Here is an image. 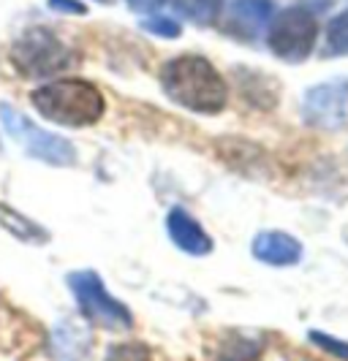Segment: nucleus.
I'll use <instances>...</instances> for the list:
<instances>
[{
	"label": "nucleus",
	"instance_id": "9d476101",
	"mask_svg": "<svg viewBox=\"0 0 348 361\" xmlns=\"http://www.w3.org/2000/svg\"><path fill=\"white\" fill-rule=\"evenodd\" d=\"M251 250L256 261L270 267H294L302 261V245L286 231H258Z\"/></svg>",
	"mask_w": 348,
	"mask_h": 361
},
{
	"label": "nucleus",
	"instance_id": "7ed1b4c3",
	"mask_svg": "<svg viewBox=\"0 0 348 361\" xmlns=\"http://www.w3.org/2000/svg\"><path fill=\"white\" fill-rule=\"evenodd\" d=\"M11 63L25 79L49 82L71 71L79 63V54L55 30L44 25H30L11 44Z\"/></svg>",
	"mask_w": 348,
	"mask_h": 361
},
{
	"label": "nucleus",
	"instance_id": "6ab92c4d",
	"mask_svg": "<svg viewBox=\"0 0 348 361\" xmlns=\"http://www.w3.org/2000/svg\"><path fill=\"white\" fill-rule=\"evenodd\" d=\"M164 3L166 0H126V6H128L131 11H136V14H155Z\"/></svg>",
	"mask_w": 348,
	"mask_h": 361
},
{
	"label": "nucleus",
	"instance_id": "aec40b11",
	"mask_svg": "<svg viewBox=\"0 0 348 361\" xmlns=\"http://www.w3.org/2000/svg\"><path fill=\"white\" fill-rule=\"evenodd\" d=\"M95 3H112V0H95Z\"/></svg>",
	"mask_w": 348,
	"mask_h": 361
},
{
	"label": "nucleus",
	"instance_id": "f257e3e1",
	"mask_svg": "<svg viewBox=\"0 0 348 361\" xmlns=\"http://www.w3.org/2000/svg\"><path fill=\"white\" fill-rule=\"evenodd\" d=\"M158 85L174 106L212 117L229 104V85L223 73L204 54H177L169 57L158 73Z\"/></svg>",
	"mask_w": 348,
	"mask_h": 361
},
{
	"label": "nucleus",
	"instance_id": "f3484780",
	"mask_svg": "<svg viewBox=\"0 0 348 361\" xmlns=\"http://www.w3.org/2000/svg\"><path fill=\"white\" fill-rule=\"evenodd\" d=\"M311 340L318 345V348L330 350L332 356H337V359H348V343H343V340H335V337L324 334V331H311Z\"/></svg>",
	"mask_w": 348,
	"mask_h": 361
},
{
	"label": "nucleus",
	"instance_id": "4468645a",
	"mask_svg": "<svg viewBox=\"0 0 348 361\" xmlns=\"http://www.w3.org/2000/svg\"><path fill=\"white\" fill-rule=\"evenodd\" d=\"M142 30L150 33L152 38H164V41H174L183 36V19L172 17V14H145L142 17Z\"/></svg>",
	"mask_w": 348,
	"mask_h": 361
},
{
	"label": "nucleus",
	"instance_id": "0eeeda50",
	"mask_svg": "<svg viewBox=\"0 0 348 361\" xmlns=\"http://www.w3.org/2000/svg\"><path fill=\"white\" fill-rule=\"evenodd\" d=\"M305 123L318 128H343L348 123V82L318 85L305 92L302 101Z\"/></svg>",
	"mask_w": 348,
	"mask_h": 361
},
{
	"label": "nucleus",
	"instance_id": "2eb2a0df",
	"mask_svg": "<svg viewBox=\"0 0 348 361\" xmlns=\"http://www.w3.org/2000/svg\"><path fill=\"white\" fill-rule=\"evenodd\" d=\"M327 49L332 54H348V8L330 22V27H327Z\"/></svg>",
	"mask_w": 348,
	"mask_h": 361
},
{
	"label": "nucleus",
	"instance_id": "1a4fd4ad",
	"mask_svg": "<svg viewBox=\"0 0 348 361\" xmlns=\"http://www.w3.org/2000/svg\"><path fill=\"white\" fill-rule=\"evenodd\" d=\"M272 17H275L272 0H234L229 6L226 30L237 38H256Z\"/></svg>",
	"mask_w": 348,
	"mask_h": 361
},
{
	"label": "nucleus",
	"instance_id": "dca6fc26",
	"mask_svg": "<svg viewBox=\"0 0 348 361\" xmlns=\"http://www.w3.org/2000/svg\"><path fill=\"white\" fill-rule=\"evenodd\" d=\"M104 361H152V353L145 343H123L114 345Z\"/></svg>",
	"mask_w": 348,
	"mask_h": 361
},
{
	"label": "nucleus",
	"instance_id": "6e6552de",
	"mask_svg": "<svg viewBox=\"0 0 348 361\" xmlns=\"http://www.w3.org/2000/svg\"><path fill=\"white\" fill-rule=\"evenodd\" d=\"M166 231L169 239L174 242V247H180L188 255H210L212 253V239L204 231V226L183 207H172L166 215Z\"/></svg>",
	"mask_w": 348,
	"mask_h": 361
},
{
	"label": "nucleus",
	"instance_id": "9b49d317",
	"mask_svg": "<svg viewBox=\"0 0 348 361\" xmlns=\"http://www.w3.org/2000/svg\"><path fill=\"white\" fill-rule=\"evenodd\" d=\"M85 353H90V334L76 321H63L52 331V356H55V361H82Z\"/></svg>",
	"mask_w": 348,
	"mask_h": 361
},
{
	"label": "nucleus",
	"instance_id": "ddd939ff",
	"mask_svg": "<svg viewBox=\"0 0 348 361\" xmlns=\"http://www.w3.org/2000/svg\"><path fill=\"white\" fill-rule=\"evenodd\" d=\"M169 3L174 6V14L183 22H191L196 27H210L223 14L226 0H169Z\"/></svg>",
	"mask_w": 348,
	"mask_h": 361
},
{
	"label": "nucleus",
	"instance_id": "f8f14e48",
	"mask_svg": "<svg viewBox=\"0 0 348 361\" xmlns=\"http://www.w3.org/2000/svg\"><path fill=\"white\" fill-rule=\"evenodd\" d=\"M0 228L14 239H19V242H25V245H33V247H41L52 239L44 226H38L33 217L22 215L19 209L8 207L6 201H0Z\"/></svg>",
	"mask_w": 348,
	"mask_h": 361
},
{
	"label": "nucleus",
	"instance_id": "a211bd4d",
	"mask_svg": "<svg viewBox=\"0 0 348 361\" xmlns=\"http://www.w3.org/2000/svg\"><path fill=\"white\" fill-rule=\"evenodd\" d=\"M47 8L63 14V17H85L88 14V3L82 0H47Z\"/></svg>",
	"mask_w": 348,
	"mask_h": 361
},
{
	"label": "nucleus",
	"instance_id": "39448f33",
	"mask_svg": "<svg viewBox=\"0 0 348 361\" xmlns=\"http://www.w3.org/2000/svg\"><path fill=\"white\" fill-rule=\"evenodd\" d=\"M0 126L36 161L49 163V166H73L76 163V147L66 136L38 128L28 114H22L8 101H0Z\"/></svg>",
	"mask_w": 348,
	"mask_h": 361
},
{
	"label": "nucleus",
	"instance_id": "20e7f679",
	"mask_svg": "<svg viewBox=\"0 0 348 361\" xmlns=\"http://www.w3.org/2000/svg\"><path fill=\"white\" fill-rule=\"evenodd\" d=\"M66 283H68L73 299H76V307H79L82 318L88 324L98 326V329H107V331H128L131 326H133L131 310L107 290L98 271H71L66 277Z\"/></svg>",
	"mask_w": 348,
	"mask_h": 361
},
{
	"label": "nucleus",
	"instance_id": "423d86ee",
	"mask_svg": "<svg viewBox=\"0 0 348 361\" xmlns=\"http://www.w3.org/2000/svg\"><path fill=\"white\" fill-rule=\"evenodd\" d=\"M318 19L305 6H289L277 11L267 25V47L283 63H302L316 49Z\"/></svg>",
	"mask_w": 348,
	"mask_h": 361
},
{
	"label": "nucleus",
	"instance_id": "f03ea898",
	"mask_svg": "<svg viewBox=\"0 0 348 361\" xmlns=\"http://www.w3.org/2000/svg\"><path fill=\"white\" fill-rule=\"evenodd\" d=\"M30 104L44 120L63 128H90L107 111L104 92L79 76H57L38 85L30 92Z\"/></svg>",
	"mask_w": 348,
	"mask_h": 361
}]
</instances>
